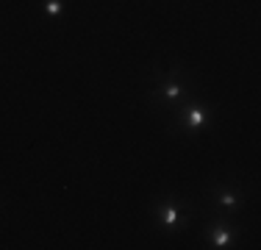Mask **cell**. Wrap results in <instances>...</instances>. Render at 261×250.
Returning <instances> with one entry per match:
<instances>
[{
  "instance_id": "cell-1",
  "label": "cell",
  "mask_w": 261,
  "mask_h": 250,
  "mask_svg": "<svg viewBox=\"0 0 261 250\" xmlns=\"http://www.w3.org/2000/svg\"><path fill=\"white\" fill-rule=\"evenodd\" d=\"M150 220L161 234H178L195 220V203L178 195H161L150 206Z\"/></svg>"
},
{
  "instance_id": "cell-2",
  "label": "cell",
  "mask_w": 261,
  "mask_h": 250,
  "mask_svg": "<svg viewBox=\"0 0 261 250\" xmlns=\"http://www.w3.org/2000/svg\"><path fill=\"white\" fill-rule=\"evenodd\" d=\"M186 92H189V84L184 78V67H172L170 72H156L153 75V86L147 89V100L156 111H172L186 100Z\"/></svg>"
},
{
  "instance_id": "cell-3",
  "label": "cell",
  "mask_w": 261,
  "mask_h": 250,
  "mask_svg": "<svg viewBox=\"0 0 261 250\" xmlns=\"http://www.w3.org/2000/svg\"><path fill=\"white\" fill-rule=\"evenodd\" d=\"M211 106L206 103H197V100H184L175 111L170 114V131H178V134H203V131L211 125Z\"/></svg>"
},
{
  "instance_id": "cell-4",
  "label": "cell",
  "mask_w": 261,
  "mask_h": 250,
  "mask_svg": "<svg viewBox=\"0 0 261 250\" xmlns=\"http://www.w3.org/2000/svg\"><path fill=\"white\" fill-rule=\"evenodd\" d=\"M208 200H211V209L217 211V217H231L245 206V189H242V184L222 181V184H214Z\"/></svg>"
},
{
  "instance_id": "cell-5",
  "label": "cell",
  "mask_w": 261,
  "mask_h": 250,
  "mask_svg": "<svg viewBox=\"0 0 261 250\" xmlns=\"http://www.w3.org/2000/svg\"><path fill=\"white\" fill-rule=\"evenodd\" d=\"M208 245L217 247V250H228L236 245V239H239V228L233 225L231 217H214L208 225Z\"/></svg>"
},
{
  "instance_id": "cell-6",
  "label": "cell",
  "mask_w": 261,
  "mask_h": 250,
  "mask_svg": "<svg viewBox=\"0 0 261 250\" xmlns=\"http://www.w3.org/2000/svg\"><path fill=\"white\" fill-rule=\"evenodd\" d=\"M42 11H45L50 20H59L61 11H64V3H61V0H45V3H42Z\"/></svg>"
}]
</instances>
